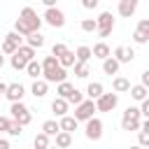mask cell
<instances>
[{
    "label": "cell",
    "instance_id": "cell-14",
    "mask_svg": "<svg viewBox=\"0 0 149 149\" xmlns=\"http://www.w3.org/2000/svg\"><path fill=\"white\" fill-rule=\"evenodd\" d=\"M68 107H70V102L65 100V98H54V102H51V109H54V114L56 116H65L68 114Z\"/></svg>",
    "mask_w": 149,
    "mask_h": 149
},
{
    "label": "cell",
    "instance_id": "cell-19",
    "mask_svg": "<svg viewBox=\"0 0 149 149\" xmlns=\"http://www.w3.org/2000/svg\"><path fill=\"white\" fill-rule=\"evenodd\" d=\"M112 88H114V93H126V91H130V81L126 77H114Z\"/></svg>",
    "mask_w": 149,
    "mask_h": 149
},
{
    "label": "cell",
    "instance_id": "cell-27",
    "mask_svg": "<svg viewBox=\"0 0 149 149\" xmlns=\"http://www.w3.org/2000/svg\"><path fill=\"white\" fill-rule=\"evenodd\" d=\"M58 130H61V126H58V121H54V119H49V121L42 123V133H47L49 137H54Z\"/></svg>",
    "mask_w": 149,
    "mask_h": 149
},
{
    "label": "cell",
    "instance_id": "cell-39",
    "mask_svg": "<svg viewBox=\"0 0 149 149\" xmlns=\"http://www.w3.org/2000/svg\"><path fill=\"white\" fill-rule=\"evenodd\" d=\"M133 42H135V44H147V42H149V35L135 30V33H133Z\"/></svg>",
    "mask_w": 149,
    "mask_h": 149
},
{
    "label": "cell",
    "instance_id": "cell-38",
    "mask_svg": "<svg viewBox=\"0 0 149 149\" xmlns=\"http://www.w3.org/2000/svg\"><path fill=\"white\" fill-rule=\"evenodd\" d=\"M56 65H61L58 58H56V56H47L44 63H42V70H51V68H56Z\"/></svg>",
    "mask_w": 149,
    "mask_h": 149
},
{
    "label": "cell",
    "instance_id": "cell-9",
    "mask_svg": "<svg viewBox=\"0 0 149 149\" xmlns=\"http://www.w3.org/2000/svg\"><path fill=\"white\" fill-rule=\"evenodd\" d=\"M86 137H88V140H93V142L102 137V121H100V119L91 116V119L86 121Z\"/></svg>",
    "mask_w": 149,
    "mask_h": 149
},
{
    "label": "cell",
    "instance_id": "cell-32",
    "mask_svg": "<svg viewBox=\"0 0 149 149\" xmlns=\"http://www.w3.org/2000/svg\"><path fill=\"white\" fill-rule=\"evenodd\" d=\"M81 30H84V33H95V30H98L95 19H81Z\"/></svg>",
    "mask_w": 149,
    "mask_h": 149
},
{
    "label": "cell",
    "instance_id": "cell-45",
    "mask_svg": "<svg viewBox=\"0 0 149 149\" xmlns=\"http://www.w3.org/2000/svg\"><path fill=\"white\" fill-rule=\"evenodd\" d=\"M140 84L149 88V70H144V72H142V81H140Z\"/></svg>",
    "mask_w": 149,
    "mask_h": 149
},
{
    "label": "cell",
    "instance_id": "cell-51",
    "mask_svg": "<svg viewBox=\"0 0 149 149\" xmlns=\"http://www.w3.org/2000/svg\"><path fill=\"white\" fill-rule=\"evenodd\" d=\"M130 149H144V147H140V144H133V147H130Z\"/></svg>",
    "mask_w": 149,
    "mask_h": 149
},
{
    "label": "cell",
    "instance_id": "cell-47",
    "mask_svg": "<svg viewBox=\"0 0 149 149\" xmlns=\"http://www.w3.org/2000/svg\"><path fill=\"white\" fill-rule=\"evenodd\" d=\"M140 130H147V133H149V119H144V121L140 123Z\"/></svg>",
    "mask_w": 149,
    "mask_h": 149
},
{
    "label": "cell",
    "instance_id": "cell-16",
    "mask_svg": "<svg viewBox=\"0 0 149 149\" xmlns=\"http://www.w3.org/2000/svg\"><path fill=\"white\" fill-rule=\"evenodd\" d=\"M93 58H100V61H105L107 56H112V49L105 44V42H98V44H93Z\"/></svg>",
    "mask_w": 149,
    "mask_h": 149
},
{
    "label": "cell",
    "instance_id": "cell-15",
    "mask_svg": "<svg viewBox=\"0 0 149 149\" xmlns=\"http://www.w3.org/2000/svg\"><path fill=\"white\" fill-rule=\"evenodd\" d=\"M119 65H121V63H119L114 56H107V58L102 61V72L112 77V74H116V72H119Z\"/></svg>",
    "mask_w": 149,
    "mask_h": 149
},
{
    "label": "cell",
    "instance_id": "cell-46",
    "mask_svg": "<svg viewBox=\"0 0 149 149\" xmlns=\"http://www.w3.org/2000/svg\"><path fill=\"white\" fill-rule=\"evenodd\" d=\"M0 149H12V144H9V140H5V137H0Z\"/></svg>",
    "mask_w": 149,
    "mask_h": 149
},
{
    "label": "cell",
    "instance_id": "cell-24",
    "mask_svg": "<svg viewBox=\"0 0 149 149\" xmlns=\"http://www.w3.org/2000/svg\"><path fill=\"white\" fill-rule=\"evenodd\" d=\"M147 86H142V84H135V86H130V95H133V100H137V102H142L144 98H147Z\"/></svg>",
    "mask_w": 149,
    "mask_h": 149
},
{
    "label": "cell",
    "instance_id": "cell-13",
    "mask_svg": "<svg viewBox=\"0 0 149 149\" xmlns=\"http://www.w3.org/2000/svg\"><path fill=\"white\" fill-rule=\"evenodd\" d=\"M47 91H49V81H44V79H35L33 86H30V93H33L35 98H44Z\"/></svg>",
    "mask_w": 149,
    "mask_h": 149
},
{
    "label": "cell",
    "instance_id": "cell-12",
    "mask_svg": "<svg viewBox=\"0 0 149 149\" xmlns=\"http://www.w3.org/2000/svg\"><path fill=\"white\" fill-rule=\"evenodd\" d=\"M114 58L119 61V63H133V58H135V51L130 49V47H116L114 49Z\"/></svg>",
    "mask_w": 149,
    "mask_h": 149
},
{
    "label": "cell",
    "instance_id": "cell-8",
    "mask_svg": "<svg viewBox=\"0 0 149 149\" xmlns=\"http://www.w3.org/2000/svg\"><path fill=\"white\" fill-rule=\"evenodd\" d=\"M42 77H44V81H49V84H61V81H65V77H68V68L56 65V68H51V70H42Z\"/></svg>",
    "mask_w": 149,
    "mask_h": 149
},
{
    "label": "cell",
    "instance_id": "cell-5",
    "mask_svg": "<svg viewBox=\"0 0 149 149\" xmlns=\"http://www.w3.org/2000/svg\"><path fill=\"white\" fill-rule=\"evenodd\" d=\"M42 21H44V23H49L51 28H63V26H65V14H63L58 7H47V12H44Z\"/></svg>",
    "mask_w": 149,
    "mask_h": 149
},
{
    "label": "cell",
    "instance_id": "cell-42",
    "mask_svg": "<svg viewBox=\"0 0 149 149\" xmlns=\"http://www.w3.org/2000/svg\"><path fill=\"white\" fill-rule=\"evenodd\" d=\"M100 5V0H81V7L84 9H95Z\"/></svg>",
    "mask_w": 149,
    "mask_h": 149
},
{
    "label": "cell",
    "instance_id": "cell-10",
    "mask_svg": "<svg viewBox=\"0 0 149 149\" xmlns=\"http://www.w3.org/2000/svg\"><path fill=\"white\" fill-rule=\"evenodd\" d=\"M5 95H7V100H12V102H19V100H23V95H26V88H23V84H7V91H5Z\"/></svg>",
    "mask_w": 149,
    "mask_h": 149
},
{
    "label": "cell",
    "instance_id": "cell-11",
    "mask_svg": "<svg viewBox=\"0 0 149 149\" xmlns=\"http://www.w3.org/2000/svg\"><path fill=\"white\" fill-rule=\"evenodd\" d=\"M137 5H140V0H119V14H121L123 19H130V16L135 14Z\"/></svg>",
    "mask_w": 149,
    "mask_h": 149
},
{
    "label": "cell",
    "instance_id": "cell-33",
    "mask_svg": "<svg viewBox=\"0 0 149 149\" xmlns=\"http://www.w3.org/2000/svg\"><path fill=\"white\" fill-rule=\"evenodd\" d=\"M7 133H9L12 137H19V135L23 133V126H21L19 121H14V119H12V121H9V128H7Z\"/></svg>",
    "mask_w": 149,
    "mask_h": 149
},
{
    "label": "cell",
    "instance_id": "cell-35",
    "mask_svg": "<svg viewBox=\"0 0 149 149\" xmlns=\"http://www.w3.org/2000/svg\"><path fill=\"white\" fill-rule=\"evenodd\" d=\"M81 100H84V93H81L79 88H74V91H72V93L68 95V102H72V105H79Z\"/></svg>",
    "mask_w": 149,
    "mask_h": 149
},
{
    "label": "cell",
    "instance_id": "cell-44",
    "mask_svg": "<svg viewBox=\"0 0 149 149\" xmlns=\"http://www.w3.org/2000/svg\"><path fill=\"white\" fill-rule=\"evenodd\" d=\"M9 121H12L9 116H2V114H0V130H5V133H7V128H9Z\"/></svg>",
    "mask_w": 149,
    "mask_h": 149
},
{
    "label": "cell",
    "instance_id": "cell-18",
    "mask_svg": "<svg viewBox=\"0 0 149 149\" xmlns=\"http://www.w3.org/2000/svg\"><path fill=\"white\" fill-rule=\"evenodd\" d=\"M77 123H79V121H77L74 116H68V114H65V116H61V121H58L61 130H65V133H72V130H77Z\"/></svg>",
    "mask_w": 149,
    "mask_h": 149
},
{
    "label": "cell",
    "instance_id": "cell-29",
    "mask_svg": "<svg viewBox=\"0 0 149 149\" xmlns=\"http://www.w3.org/2000/svg\"><path fill=\"white\" fill-rule=\"evenodd\" d=\"M16 54H19V56H23V58H26L28 63H30V61L35 58V49H33V47H28V44H21V47L16 49Z\"/></svg>",
    "mask_w": 149,
    "mask_h": 149
},
{
    "label": "cell",
    "instance_id": "cell-1",
    "mask_svg": "<svg viewBox=\"0 0 149 149\" xmlns=\"http://www.w3.org/2000/svg\"><path fill=\"white\" fill-rule=\"evenodd\" d=\"M40 26H42V19L37 16V12L33 7H23L21 14H19V19H16V23H14V30L26 37V35L40 30Z\"/></svg>",
    "mask_w": 149,
    "mask_h": 149
},
{
    "label": "cell",
    "instance_id": "cell-40",
    "mask_svg": "<svg viewBox=\"0 0 149 149\" xmlns=\"http://www.w3.org/2000/svg\"><path fill=\"white\" fill-rule=\"evenodd\" d=\"M137 30L144 33V35H149V19H140L137 21Z\"/></svg>",
    "mask_w": 149,
    "mask_h": 149
},
{
    "label": "cell",
    "instance_id": "cell-17",
    "mask_svg": "<svg viewBox=\"0 0 149 149\" xmlns=\"http://www.w3.org/2000/svg\"><path fill=\"white\" fill-rule=\"evenodd\" d=\"M26 42H28V47H33V49H40V47H44V35H42L40 30H35V33L26 35Z\"/></svg>",
    "mask_w": 149,
    "mask_h": 149
},
{
    "label": "cell",
    "instance_id": "cell-52",
    "mask_svg": "<svg viewBox=\"0 0 149 149\" xmlns=\"http://www.w3.org/2000/svg\"><path fill=\"white\" fill-rule=\"evenodd\" d=\"M49 149H61V147H56V144H54V147H49Z\"/></svg>",
    "mask_w": 149,
    "mask_h": 149
},
{
    "label": "cell",
    "instance_id": "cell-25",
    "mask_svg": "<svg viewBox=\"0 0 149 149\" xmlns=\"http://www.w3.org/2000/svg\"><path fill=\"white\" fill-rule=\"evenodd\" d=\"M58 63H61L63 68H72V65L77 63V56H74V51H70V49H68L63 56H58Z\"/></svg>",
    "mask_w": 149,
    "mask_h": 149
},
{
    "label": "cell",
    "instance_id": "cell-4",
    "mask_svg": "<svg viewBox=\"0 0 149 149\" xmlns=\"http://www.w3.org/2000/svg\"><path fill=\"white\" fill-rule=\"evenodd\" d=\"M9 112H12V119H14V121H19L21 126H28V123L33 121L30 109H28L21 100H19V102H12V109H9Z\"/></svg>",
    "mask_w": 149,
    "mask_h": 149
},
{
    "label": "cell",
    "instance_id": "cell-43",
    "mask_svg": "<svg viewBox=\"0 0 149 149\" xmlns=\"http://www.w3.org/2000/svg\"><path fill=\"white\" fill-rule=\"evenodd\" d=\"M140 112H142V116H144V119H149V98H144V100H142Z\"/></svg>",
    "mask_w": 149,
    "mask_h": 149
},
{
    "label": "cell",
    "instance_id": "cell-22",
    "mask_svg": "<svg viewBox=\"0 0 149 149\" xmlns=\"http://www.w3.org/2000/svg\"><path fill=\"white\" fill-rule=\"evenodd\" d=\"M74 56H77V61H79V63H88V61H91V56H93V51H91V47L81 44V47H77Z\"/></svg>",
    "mask_w": 149,
    "mask_h": 149
},
{
    "label": "cell",
    "instance_id": "cell-20",
    "mask_svg": "<svg viewBox=\"0 0 149 149\" xmlns=\"http://www.w3.org/2000/svg\"><path fill=\"white\" fill-rule=\"evenodd\" d=\"M105 93V88H102V84L100 81H91L88 86H86V95L91 98V100H95V98H100Z\"/></svg>",
    "mask_w": 149,
    "mask_h": 149
},
{
    "label": "cell",
    "instance_id": "cell-41",
    "mask_svg": "<svg viewBox=\"0 0 149 149\" xmlns=\"http://www.w3.org/2000/svg\"><path fill=\"white\" fill-rule=\"evenodd\" d=\"M16 49H19V47H16V44H12V42H7V40L2 42V54H14Z\"/></svg>",
    "mask_w": 149,
    "mask_h": 149
},
{
    "label": "cell",
    "instance_id": "cell-21",
    "mask_svg": "<svg viewBox=\"0 0 149 149\" xmlns=\"http://www.w3.org/2000/svg\"><path fill=\"white\" fill-rule=\"evenodd\" d=\"M54 137H56V147H61V149H68V147L72 144V135L65 133V130H58Z\"/></svg>",
    "mask_w": 149,
    "mask_h": 149
},
{
    "label": "cell",
    "instance_id": "cell-3",
    "mask_svg": "<svg viewBox=\"0 0 149 149\" xmlns=\"http://www.w3.org/2000/svg\"><path fill=\"white\" fill-rule=\"evenodd\" d=\"M93 112H98V109H95V100H91V98L74 105V119L77 121H88L93 116Z\"/></svg>",
    "mask_w": 149,
    "mask_h": 149
},
{
    "label": "cell",
    "instance_id": "cell-26",
    "mask_svg": "<svg viewBox=\"0 0 149 149\" xmlns=\"http://www.w3.org/2000/svg\"><path fill=\"white\" fill-rule=\"evenodd\" d=\"M72 91H74V86H72L68 79H65V81H61V84L56 86V93H58V98H65V100H68V95H70Z\"/></svg>",
    "mask_w": 149,
    "mask_h": 149
},
{
    "label": "cell",
    "instance_id": "cell-49",
    "mask_svg": "<svg viewBox=\"0 0 149 149\" xmlns=\"http://www.w3.org/2000/svg\"><path fill=\"white\" fill-rule=\"evenodd\" d=\"M5 91H7V84H5V81H0V95H5Z\"/></svg>",
    "mask_w": 149,
    "mask_h": 149
},
{
    "label": "cell",
    "instance_id": "cell-6",
    "mask_svg": "<svg viewBox=\"0 0 149 149\" xmlns=\"http://www.w3.org/2000/svg\"><path fill=\"white\" fill-rule=\"evenodd\" d=\"M95 23H98V35L107 37L114 30V16H112V12H100V16L95 19Z\"/></svg>",
    "mask_w": 149,
    "mask_h": 149
},
{
    "label": "cell",
    "instance_id": "cell-37",
    "mask_svg": "<svg viewBox=\"0 0 149 149\" xmlns=\"http://www.w3.org/2000/svg\"><path fill=\"white\" fill-rule=\"evenodd\" d=\"M65 51H68V47H65L63 42H56V44L51 47V56H56V58H58V56H63Z\"/></svg>",
    "mask_w": 149,
    "mask_h": 149
},
{
    "label": "cell",
    "instance_id": "cell-30",
    "mask_svg": "<svg viewBox=\"0 0 149 149\" xmlns=\"http://www.w3.org/2000/svg\"><path fill=\"white\" fill-rule=\"evenodd\" d=\"M26 65H28V61L14 51V54H12V68H14V70H26Z\"/></svg>",
    "mask_w": 149,
    "mask_h": 149
},
{
    "label": "cell",
    "instance_id": "cell-50",
    "mask_svg": "<svg viewBox=\"0 0 149 149\" xmlns=\"http://www.w3.org/2000/svg\"><path fill=\"white\" fill-rule=\"evenodd\" d=\"M2 65H5V56L0 54V68H2Z\"/></svg>",
    "mask_w": 149,
    "mask_h": 149
},
{
    "label": "cell",
    "instance_id": "cell-7",
    "mask_svg": "<svg viewBox=\"0 0 149 149\" xmlns=\"http://www.w3.org/2000/svg\"><path fill=\"white\" fill-rule=\"evenodd\" d=\"M119 105V93H102L100 98H95V109L98 112H112Z\"/></svg>",
    "mask_w": 149,
    "mask_h": 149
},
{
    "label": "cell",
    "instance_id": "cell-48",
    "mask_svg": "<svg viewBox=\"0 0 149 149\" xmlns=\"http://www.w3.org/2000/svg\"><path fill=\"white\" fill-rule=\"evenodd\" d=\"M42 2H44V7H56L58 0H42Z\"/></svg>",
    "mask_w": 149,
    "mask_h": 149
},
{
    "label": "cell",
    "instance_id": "cell-2",
    "mask_svg": "<svg viewBox=\"0 0 149 149\" xmlns=\"http://www.w3.org/2000/svg\"><path fill=\"white\" fill-rule=\"evenodd\" d=\"M140 123H142L140 107H126V112L121 116V128L123 130H140Z\"/></svg>",
    "mask_w": 149,
    "mask_h": 149
},
{
    "label": "cell",
    "instance_id": "cell-31",
    "mask_svg": "<svg viewBox=\"0 0 149 149\" xmlns=\"http://www.w3.org/2000/svg\"><path fill=\"white\" fill-rule=\"evenodd\" d=\"M72 68H74V77H79V79H86V77H88V65H86V63H79V61H77Z\"/></svg>",
    "mask_w": 149,
    "mask_h": 149
},
{
    "label": "cell",
    "instance_id": "cell-28",
    "mask_svg": "<svg viewBox=\"0 0 149 149\" xmlns=\"http://www.w3.org/2000/svg\"><path fill=\"white\" fill-rule=\"evenodd\" d=\"M33 147L35 149H49V135L47 133H37L35 140H33Z\"/></svg>",
    "mask_w": 149,
    "mask_h": 149
},
{
    "label": "cell",
    "instance_id": "cell-36",
    "mask_svg": "<svg viewBox=\"0 0 149 149\" xmlns=\"http://www.w3.org/2000/svg\"><path fill=\"white\" fill-rule=\"evenodd\" d=\"M137 144L144 147V149H149V133L147 130H137Z\"/></svg>",
    "mask_w": 149,
    "mask_h": 149
},
{
    "label": "cell",
    "instance_id": "cell-23",
    "mask_svg": "<svg viewBox=\"0 0 149 149\" xmlns=\"http://www.w3.org/2000/svg\"><path fill=\"white\" fill-rule=\"evenodd\" d=\"M26 72H28V77H33V79H40L42 77V63H37L35 58L26 65Z\"/></svg>",
    "mask_w": 149,
    "mask_h": 149
},
{
    "label": "cell",
    "instance_id": "cell-34",
    "mask_svg": "<svg viewBox=\"0 0 149 149\" xmlns=\"http://www.w3.org/2000/svg\"><path fill=\"white\" fill-rule=\"evenodd\" d=\"M5 40H7V42H12V44H16V47H21L23 35H19L16 30H12V33H7V35H5Z\"/></svg>",
    "mask_w": 149,
    "mask_h": 149
}]
</instances>
